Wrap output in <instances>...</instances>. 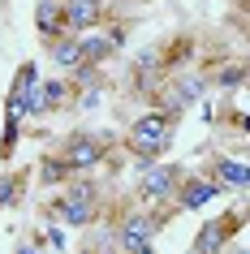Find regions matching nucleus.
Here are the masks:
<instances>
[{"instance_id":"obj_10","label":"nucleus","mask_w":250,"mask_h":254,"mask_svg":"<svg viewBox=\"0 0 250 254\" xmlns=\"http://www.w3.org/2000/svg\"><path fill=\"white\" fill-rule=\"evenodd\" d=\"M237 224H242V215H237V211L220 215V220H207V224L198 228L190 254H224V246H229V237L237 233Z\"/></svg>"},{"instance_id":"obj_21","label":"nucleus","mask_w":250,"mask_h":254,"mask_svg":"<svg viewBox=\"0 0 250 254\" xmlns=\"http://www.w3.org/2000/svg\"><path fill=\"white\" fill-rule=\"evenodd\" d=\"M39 246H43V237H35V241H22V246H17V254H39Z\"/></svg>"},{"instance_id":"obj_1","label":"nucleus","mask_w":250,"mask_h":254,"mask_svg":"<svg viewBox=\"0 0 250 254\" xmlns=\"http://www.w3.org/2000/svg\"><path fill=\"white\" fill-rule=\"evenodd\" d=\"M177 121L181 117H172V112H164V108H151V112H143V117L130 121L125 147H130V160H134L138 173L151 168L156 160H164V151L172 147V134H177Z\"/></svg>"},{"instance_id":"obj_4","label":"nucleus","mask_w":250,"mask_h":254,"mask_svg":"<svg viewBox=\"0 0 250 254\" xmlns=\"http://www.w3.org/2000/svg\"><path fill=\"white\" fill-rule=\"evenodd\" d=\"M160 228H164V207H130V211H121L117 220H112V241H117V250H138V246H147V241L156 237Z\"/></svg>"},{"instance_id":"obj_17","label":"nucleus","mask_w":250,"mask_h":254,"mask_svg":"<svg viewBox=\"0 0 250 254\" xmlns=\"http://www.w3.org/2000/svg\"><path fill=\"white\" fill-rule=\"evenodd\" d=\"M211 82L216 86H224V91H233V86H242V82H250V65H242V61H233V65H224L211 73Z\"/></svg>"},{"instance_id":"obj_5","label":"nucleus","mask_w":250,"mask_h":254,"mask_svg":"<svg viewBox=\"0 0 250 254\" xmlns=\"http://www.w3.org/2000/svg\"><path fill=\"white\" fill-rule=\"evenodd\" d=\"M181 177H185L181 164L156 160L151 168L138 173V202H147V207H172V194L181 186ZM172 211H177V207H172Z\"/></svg>"},{"instance_id":"obj_14","label":"nucleus","mask_w":250,"mask_h":254,"mask_svg":"<svg viewBox=\"0 0 250 254\" xmlns=\"http://www.w3.org/2000/svg\"><path fill=\"white\" fill-rule=\"evenodd\" d=\"M56 61V69H65V73H74V69L86 65V56H82V39L78 35H61V39H52V52H48Z\"/></svg>"},{"instance_id":"obj_18","label":"nucleus","mask_w":250,"mask_h":254,"mask_svg":"<svg viewBox=\"0 0 250 254\" xmlns=\"http://www.w3.org/2000/svg\"><path fill=\"white\" fill-rule=\"evenodd\" d=\"M22 181H26L22 173H0V207H13L22 198Z\"/></svg>"},{"instance_id":"obj_22","label":"nucleus","mask_w":250,"mask_h":254,"mask_svg":"<svg viewBox=\"0 0 250 254\" xmlns=\"http://www.w3.org/2000/svg\"><path fill=\"white\" fill-rule=\"evenodd\" d=\"M237 129H242V134H250V112H246V117H237Z\"/></svg>"},{"instance_id":"obj_19","label":"nucleus","mask_w":250,"mask_h":254,"mask_svg":"<svg viewBox=\"0 0 250 254\" xmlns=\"http://www.w3.org/2000/svg\"><path fill=\"white\" fill-rule=\"evenodd\" d=\"M104 99V82H91V86H82V95H78V108L82 112H91L95 104Z\"/></svg>"},{"instance_id":"obj_15","label":"nucleus","mask_w":250,"mask_h":254,"mask_svg":"<svg viewBox=\"0 0 250 254\" xmlns=\"http://www.w3.org/2000/svg\"><path fill=\"white\" fill-rule=\"evenodd\" d=\"M69 95H74V82H69V78H48V82L39 86L43 112H61V108L69 104Z\"/></svg>"},{"instance_id":"obj_8","label":"nucleus","mask_w":250,"mask_h":254,"mask_svg":"<svg viewBox=\"0 0 250 254\" xmlns=\"http://www.w3.org/2000/svg\"><path fill=\"white\" fill-rule=\"evenodd\" d=\"M78 39H82V56H86L91 65H108V61L125 48L130 30H125V26H108V30L95 26V30H86V35H78Z\"/></svg>"},{"instance_id":"obj_11","label":"nucleus","mask_w":250,"mask_h":254,"mask_svg":"<svg viewBox=\"0 0 250 254\" xmlns=\"http://www.w3.org/2000/svg\"><path fill=\"white\" fill-rule=\"evenodd\" d=\"M61 13H65L69 35H86L99 22H108V4L104 0H61Z\"/></svg>"},{"instance_id":"obj_20","label":"nucleus","mask_w":250,"mask_h":254,"mask_svg":"<svg viewBox=\"0 0 250 254\" xmlns=\"http://www.w3.org/2000/svg\"><path fill=\"white\" fill-rule=\"evenodd\" d=\"M48 246H52L56 254H65V228L56 224V228H48Z\"/></svg>"},{"instance_id":"obj_6","label":"nucleus","mask_w":250,"mask_h":254,"mask_svg":"<svg viewBox=\"0 0 250 254\" xmlns=\"http://www.w3.org/2000/svg\"><path fill=\"white\" fill-rule=\"evenodd\" d=\"M203 91H207V78H203V73H168L151 95H156V104L164 108V112L181 117L185 108H194L198 99H203Z\"/></svg>"},{"instance_id":"obj_7","label":"nucleus","mask_w":250,"mask_h":254,"mask_svg":"<svg viewBox=\"0 0 250 254\" xmlns=\"http://www.w3.org/2000/svg\"><path fill=\"white\" fill-rule=\"evenodd\" d=\"M39 86H43L39 65H35V61H22V65H17V73H13V86H9V104L22 108V117H43Z\"/></svg>"},{"instance_id":"obj_24","label":"nucleus","mask_w":250,"mask_h":254,"mask_svg":"<svg viewBox=\"0 0 250 254\" xmlns=\"http://www.w3.org/2000/svg\"><path fill=\"white\" fill-rule=\"evenodd\" d=\"M78 254H104V250H99V246H86V250H78Z\"/></svg>"},{"instance_id":"obj_12","label":"nucleus","mask_w":250,"mask_h":254,"mask_svg":"<svg viewBox=\"0 0 250 254\" xmlns=\"http://www.w3.org/2000/svg\"><path fill=\"white\" fill-rule=\"evenodd\" d=\"M207 177L220 190H233V194H250V164L229 160V155H211L207 160Z\"/></svg>"},{"instance_id":"obj_13","label":"nucleus","mask_w":250,"mask_h":254,"mask_svg":"<svg viewBox=\"0 0 250 254\" xmlns=\"http://www.w3.org/2000/svg\"><path fill=\"white\" fill-rule=\"evenodd\" d=\"M35 30H39L48 43L61 39V35H69L65 30V13H61V0H39V4H35Z\"/></svg>"},{"instance_id":"obj_23","label":"nucleus","mask_w":250,"mask_h":254,"mask_svg":"<svg viewBox=\"0 0 250 254\" xmlns=\"http://www.w3.org/2000/svg\"><path fill=\"white\" fill-rule=\"evenodd\" d=\"M125 254H156V246L147 241V246H138V250H125Z\"/></svg>"},{"instance_id":"obj_25","label":"nucleus","mask_w":250,"mask_h":254,"mask_svg":"<svg viewBox=\"0 0 250 254\" xmlns=\"http://www.w3.org/2000/svg\"><path fill=\"white\" fill-rule=\"evenodd\" d=\"M237 4H242V9H246V13H250V0H237Z\"/></svg>"},{"instance_id":"obj_9","label":"nucleus","mask_w":250,"mask_h":254,"mask_svg":"<svg viewBox=\"0 0 250 254\" xmlns=\"http://www.w3.org/2000/svg\"><path fill=\"white\" fill-rule=\"evenodd\" d=\"M220 194L224 190L216 186L207 173L203 177H181V186H177V194H172V207H177V211H203V207L216 202Z\"/></svg>"},{"instance_id":"obj_2","label":"nucleus","mask_w":250,"mask_h":254,"mask_svg":"<svg viewBox=\"0 0 250 254\" xmlns=\"http://www.w3.org/2000/svg\"><path fill=\"white\" fill-rule=\"evenodd\" d=\"M48 215H52L56 224H65V228H91L99 220V186H95L91 177L65 181L61 198L48 207Z\"/></svg>"},{"instance_id":"obj_3","label":"nucleus","mask_w":250,"mask_h":254,"mask_svg":"<svg viewBox=\"0 0 250 254\" xmlns=\"http://www.w3.org/2000/svg\"><path fill=\"white\" fill-rule=\"evenodd\" d=\"M108 147H112V138H108V134H95V129H74V134L61 138L56 155L65 160L69 173H91V168H99V164L108 160Z\"/></svg>"},{"instance_id":"obj_16","label":"nucleus","mask_w":250,"mask_h":254,"mask_svg":"<svg viewBox=\"0 0 250 254\" xmlns=\"http://www.w3.org/2000/svg\"><path fill=\"white\" fill-rule=\"evenodd\" d=\"M69 177H74V173L65 168V160H61L56 151H52V155H48V160L39 164V181H43V186H65Z\"/></svg>"}]
</instances>
